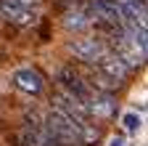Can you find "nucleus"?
Listing matches in <instances>:
<instances>
[{
  "instance_id": "f257e3e1",
  "label": "nucleus",
  "mask_w": 148,
  "mask_h": 146,
  "mask_svg": "<svg viewBox=\"0 0 148 146\" xmlns=\"http://www.w3.org/2000/svg\"><path fill=\"white\" fill-rule=\"evenodd\" d=\"M82 106H85V112L90 114V117H103V120H108V117H114L116 114V98L111 96V93H103V90H95V88H90V93L79 101Z\"/></svg>"
},
{
  "instance_id": "f03ea898",
  "label": "nucleus",
  "mask_w": 148,
  "mask_h": 146,
  "mask_svg": "<svg viewBox=\"0 0 148 146\" xmlns=\"http://www.w3.org/2000/svg\"><path fill=\"white\" fill-rule=\"evenodd\" d=\"M69 51H71L79 61H85V64H90V66H95V64L106 56V53H108V48H106L101 40H95V37L71 40V43H69Z\"/></svg>"
},
{
  "instance_id": "7ed1b4c3",
  "label": "nucleus",
  "mask_w": 148,
  "mask_h": 146,
  "mask_svg": "<svg viewBox=\"0 0 148 146\" xmlns=\"http://www.w3.org/2000/svg\"><path fill=\"white\" fill-rule=\"evenodd\" d=\"M0 19L13 27H32L37 21V13L16 0H0Z\"/></svg>"
},
{
  "instance_id": "20e7f679",
  "label": "nucleus",
  "mask_w": 148,
  "mask_h": 146,
  "mask_svg": "<svg viewBox=\"0 0 148 146\" xmlns=\"http://www.w3.org/2000/svg\"><path fill=\"white\" fill-rule=\"evenodd\" d=\"M58 90H64V93L74 96L77 101H82L90 93V85L85 82V77L74 66H61L58 69Z\"/></svg>"
},
{
  "instance_id": "39448f33",
  "label": "nucleus",
  "mask_w": 148,
  "mask_h": 146,
  "mask_svg": "<svg viewBox=\"0 0 148 146\" xmlns=\"http://www.w3.org/2000/svg\"><path fill=\"white\" fill-rule=\"evenodd\" d=\"M11 82H13L18 90H21V93H29V96H40L42 90H45V77H42L37 69H32V66L16 69Z\"/></svg>"
},
{
  "instance_id": "423d86ee",
  "label": "nucleus",
  "mask_w": 148,
  "mask_h": 146,
  "mask_svg": "<svg viewBox=\"0 0 148 146\" xmlns=\"http://www.w3.org/2000/svg\"><path fill=\"white\" fill-rule=\"evenodd\" d=\"M64 27L69 29V32H82V29H87L90 27V13L85 11V8H66L64 11Z\"/></svg>"
},
{
  "instance_id": "0eeeda50",
  "label": "nucleus",
  "mask_w": 148,
  "mask_h": 146,
  "mask_svg": "<svg viewBox=\"0 0 148 146\" xmlns=\"http://www.w3.org/2000/svg\"><path fill=\"white\" fill-rule=\"evenodd\" d=\"M116 3H119L127 21L145 27V0H116Z\"/></svg>"
},
{
  "instance_id": "6e6552de",
  "label": "nucleus",
  "mask_w": 148,
  "mask_h": 146,
  "mask_svg": "<svg viewBox=\"0 0 148 146\" xmlns=\"http://www.w3.org/2000/svg\"><path fill=\"white\" fill-rule=\"evenodd\" d=\"M122 125L127 127V130H130V133H135V130H138V127L143 125V120H140V117H138L135 112H130V114H124V117H122Z\"/></svg>"
},
{
  "instance_id": "1a4fd4ad",
  "label": "nucleus",
  "mask_w": 148,
  "mask_h": 146,
  "mask_svg": "<svg viewBox=\"0 0 148 146\" xmlns=\"http://www.w3.org/2000/svg\"><path fill=\"white\" fill-rule=\"evenodd\" d=\"M111 146H124V138L122 136H114V138H111Z\"/></svg>"
}]
</instances>
